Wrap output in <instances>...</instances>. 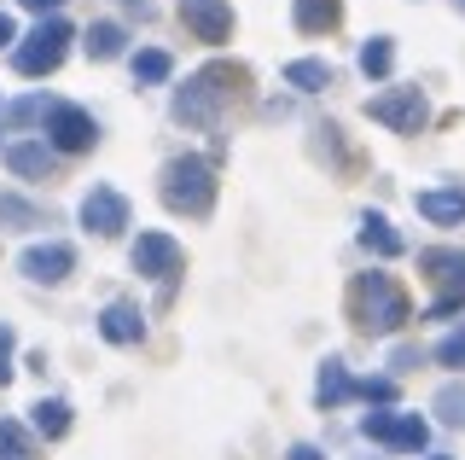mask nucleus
Listing matches in <instances>:
<instances>
[{
  "label": "nucleus",
  "instance_id": "nucleus-1",
  "mask_svg": "<svg viewBox=\"0 0 465 460\" xmlns=\"http://www.w3.org/2000/svg\"><path fill=\"white\" fill-rule=\"evenodd\" d=\"M349 315H355L367 333H396L407 321V297H401V285L390 275H361L349 285Z\"/></svg>",
  "mask_w": 465,
  "mask_h": 460
},
{
  "label": "nucleus",
  "instance_id": "nucleus-2",
  "mask_svg": "<svg viewBox=\"0 0 465 460\" xmlns=\"http://www.w3.org/2000/svg\"><path fill=\"white\" fill-rule=\"evenodd\" d=\"M232 82H244V70L210 65L203 76H193V88H181V99H174V117H181V123H210L215 111H222V99L232 94Z\"/></svg>",
  "mask_w": 465,
  "mask_h": 460
},
{
  "label": "nucleus",
  "instance_id": "nucleus-3",
  "mask_svg": "<svg viewBox=\"0 0 465 460\" xmlns=\"http://www.w3.org/2000/svg\"><path fill=\"white\" fill-rule=\"evenodd\" d=\"M163 198H169V210L203 215V210L215 205V181H210V169H203L198 157H174V164L163 169Z\"/></svg>",
  "mask_w": 465,
  "mask_h": 460
},
{
  "label": "nucleus",
  "instance_id": "nucleus-4",
  "mask_svg": "<svg viewBox=\"0 0 465 460\" xmlns=\"http://www.w3.org/2000/svg\"><path fill=\"white\" fill-rule=\"evenodd\" d=\"M64 41H70V24H64V18H47V24H41V30L18 47V53H12V65H18L24 76L58 70V59H64Z\"/></svg>",
  "mask_w": 465,
  "mask_h": 460
},
{
  "label": "nucleus",
  "instance_id": "nucleus-5",
  "mask_svg": "<svg viewBox=\"0 0 465 460\" xmlns=\"http://www.w3.org/2000/svg\"><path fill=\"white\" fill-rule=\"evenodd\" d=\"M367 111H372L378 123L401 128V135H419V128H425V94H419V88H401V94H378V99H367Z\"/></svg>",
  "mask_w": 465,
  "mask_h": 460
},
{
  "label": "nucleus",
  "instance_id": "nucleus-6",
  "mask_svg": "<svg viewBox=\"0 0 465 460\" xmlns=\"http://www.w3.org/2000/svg\"><path fill=\"white\" fill-rule=\"evenodd\" d=\"M181 24L193 30L198 41H227L232 35V6L227 0H181Z\"/></svg>",
  "mask_w": 465,
  "mask_h": 460
},
{
  "label": "nucleus",
  "instance_id": "nucleus-7",
  "mask_svg": "<svg viewBox=\"0 0 465 460\" xmlns=\"http://www.w3.org/2000/svg\"><path fill=\"white\" fill-rule=\"evenodd\" d=\"M47 135H53L64 152H87L99 128H94V117H87L82 105H47Z\"/></svg>",
  "mask_w": 465,
  "mask_h": 460
},
{
  "label": "nucleus",
  "instance_id": "nucleus-8",
  "mask_svg": "<svg viewBox=\"0 0 465 460\" xmlns=\"http://www.w3.org/2000/svg\"><path fill=\"white\" fill-rule=\"evenodd\" d=\"M419 263H425V268H430V280H436V285L448 292L442 304H436V315L460 309V304H465V256H460V251H425Z\"/></svg>",
  "mask_w": 465,
  "mask_h": 460
},
{
  "label": "nucleus",
  "instance_id": "nucleus-9",
  "mask_svg": "<svg viewBox=\"0 0 465 460\" xmlns=\"http://www.w3.org/2000/svg\"><path fill=\"white\" fill-rule=\"evenodd\" d=\"M134 268H140V275H152V280H174V275H181V245H174L169 234H140Z\"/></svg>",
  "mask_w": 465,
  "mask_h": 460
},
{
  "label": "nucleus",
  "instance_id": "nucleus-10",
  "mask_svg": "<svg viewBox=\"0 0 465 460\" xmlns=\"http://www.w3.org/2000/svg\"><path fill=\"white\" fill-rule=\"evenodd\" d=\"M82 222L99 227V234H116V227H128V198L111 193V186H94L87 205H82Z\"/></svg>",
  "mask_w": 465,
  "mask_h": 460
},
{
  "label": "nucleus",
  "instance_id": "nucleus-11",
  "mask_svg": "<svg viewBox=\"0 0 465 460\" xmlns=\"http://www.w3.org/2000/svg\"><path fill=\"white\" fill-rule=\"evenodd\" d=\"M70 263H76V256H70V245H35V251L24 256V275H29V280H64Z\"/></svg>",
  "mask_w": 465,
  "mask_h": 460
},
{
  "label": "nucleus",
  "instance_id": "nucleus-12",
  "mask_svg": "<svg viewBox=\"0 0 465 460\" xmlns=\"http://www.w3.org/2000/svg\"><path fill=\"white\" fill-rule=\"evenodd\" d=\"M367 437H384V443H396V449H419V443H425V420H390V414H372Z\"/></svg>",
  "mask_w": 465,
  "mask_h": 460
},
{
  "label": "nucleus",
  "instance_id": "nucleus-13",
  "mask_svg": "<svg viewBox=\"0 0 465 460\" xmlns=\"http://www.w3.org/2000/svg\"><path fill=\"white\" fill-rule=\"evenodd\" d=\"M338 18H343V0H297V30L302 35L338 30Z\"/></svg>",
  "mask_w": 465,
  "mask_h": 460
},
{
  "label": "nucleus",
  "instance_id": "nucleus-14",
  "mask_svg": "<svg viewBox=\"0 0 465 460\" xmlns=\"http://www.w3.org/2000/svg\"><path fill=\"white\" fill-rule=\"evenodd\" d=\"M99 333H105L111 344H134V338H140V315L128 309V304H111L105 321H99Z\"/></svg>",
  "mask_w": 465,
  "mask_h": 460
},
{
  "label": "nucleus",
  "instance_id": "nucleus-15",
  "mask_svg": "<svg viewBox=\"0 0 465 460\" xmlns=\"http://www.w3.org/2000/svg\"><path fill=\"white\" fill-rule=\"evenodd\" d=\"M419 215H430V222H460L465 215V193H419Z\"/></svg>",
  "mask_w": 465,
  "mask_h": 460
},
{
  "label": "nucleus",
  "instance_id": "nucleus-16",
  "mask_svg": "<svg viewBox=\"0 0 465 460\" xmlns=\"http://www.w3.org/2000/svg\"><path fill=\"white\" fill-rule=\"evenodd\" d=\"M285 82H291V88H302V94H314V88H326V82H331V70L320 65V59H297V65H285Z\"/></svg>",
  "mask_w": 465,
  "mask_h": 460
},
{
  "label": "nucleus",
  "instance_id": "nucleus-17",
  "mask_svg": "<svg viewBox=\"0 0 465 460\" xmlns=\"http://www.w3.org/2000/svg\"><path fill=\"white\" fill-rule=\"evenodd\" d=\"M6 164L18 169V175H47V169H53V152L47 146H12Z\"/></svg>",
  "mask_w": 465,
  "mask_h": 460
},
{
  "label": "nucleus",
  "instance_id": "nucleus-18",
  "mask_svg": "<svg viewBox=\"0 0 465 460\" xmlns=\"http://www.w3.org/2000/svg\"><path fill=\"white\" fill-rule=\"evenodd\" d=\"M361 239H367V251H378V256H401V239L390 234L384 215H367V234H361Z\"/></svg>",
  "mask_w": 465,
  "mask_h": 460
},
{
  "label": "nucleus",
  "instance_id": "nucleus-19",
  "mask_svg": "<svg viewBox=\"0 0 465 460\" xmlns=\"http://www.w3.org/2000/svg\"><path fill=\"white\" fill-rule=\"evenodd\" d=\"M87 53H94V59H116V53H123V30H116V24H94V30H87Z\"/></svg>",
  "mask_w": 465,
  "mask_h": 460
},
{
  "label": "nucleus",
  "instance_id": "nucleus-20",
  "mask_svg": "<svg viewBox=\"0 0 465 460\" xmlns=\"http://www.w3.org/2000/svg\"><path fill=\"white\" fill-rule=\"evenodd\" d=\"M390 65H396V47H390V41H367V47H361V70H367V76H390Z\"/></svg>",
  "mask_w": 465,
  "mask_h": 460
},
{
  "label": "nucleus",
  "instance_id": "nucleus-21",
  "mask_svg": "<svg viewBox=\"0 0 465 460\" xmlns=\"http://www.w3.org/2000/svg\"><path fill=\"white\" fill-rule=\"evenodd\" d=\"M355 385H349V373L338 367V362H326V373H320V402H343Z\"/></svg>",
  "mask_w": 465,
  "mask_h": 460
},
{
  "label": "nucleus",
  "instance_id": "nucleus-22",
  "mask_svg": "<svg viewBox=\"0 0 465 460\" xmlns=\"http://www.w3.org/2000/svg\"><path fill=\"white\" fill-rule=\"evenodd\" d=\"M0 455H6V460H29V455H35V449H29V437H24V425L0 420Z\"/></svg>",
  "mask_w": 465,
  "mask_h": 460
},
{
  "label": "nucleus",
  "instance_id": "nucleus-23",
  "mask_svg": "<svg viewBox=\"0 0 465 460\" xmlns=\"http://www.w3.org/2000/svg\"><path fill=\"white\" fill-rule=\"evenodd\" d=\"M35 425L47 431V437H64V425H70V408H64V402H41V408H35Z\"/></svg>",
  "mask_w": 465,
  "mask_h": 460
},
{
  "label": "nucleus",
  "instance_id": "nucleus-24",
  "mask_svg": "<svg viewBox=\"0 0 465 460\" xmlns=\"http://www.w3.org/2000/svg\"><path fill=\"white\" fill-rule=\"evenodd\" d=\"M169 70H174V65H169V53H157V47H152V53H140V59H134V76H140V82H163Z\"/></svg>",
  "mask_w": 465,
  "mask_h": 460
},
{
  "label": "nucleus",
  "instance_id": "nucleus-25",
  "mask_svg": "<svg viewBox=\"0 0 465 460\" xmlns=\"http://www.w3.org/2000/svg\"><path fill=\"white\" fill-rule=\"evenodd\" d=\"M436 362H442V367H465V333H454V338H448L442 350H436Z\"/></svg>",
  "mask_w": 465,
  "mask_h": 460
},
{
  "label": "nucleus",
  "instance_id": "nucleus-26",
  "mask_svg": "<svg viewBox=\"0 0 465 460\" xmlns=\"http://www.w3.org/2000/svg\"><path fill=\"white\" fill-rule=\"evenodd\" d=\"M442 408H448V420H465V391H442Z\"/></svg>",
  "mask_w": 465,
  "mask_h": 460
},
{
  "label": "nucleus",
  "instance_id": "nucleus-27",
  "mask_svg": "<svg viewBox=\"0 0 465 460\" xmlns=\"http://www.w3.org/2000/svg\"><path fill=\"white\" fill-rule=\"evenodd\" d=\"M6 362H12V333H6V326H0V385H6V373H12Z\"/></svg>",
  "mask_w": 465,
  "mask_h": 460
},
{
  "label": "nucleus",
  "instance_id": "nucleus-28",
  "mask_svg": "<svg viewBox=\"0 0 465 460\" xmlns=\"http://www.w3.org/2000/svg\"><path fill=\"white\" fill-rule=\"evenodd\" d=\"M6 41H12V18H6V12H0V47H6Z\"/></svg>",
  "mask_w": 465,
  "mask_h": 460
},
{
  "label": "nucleus",
  "instance_id": "nucleus-29",
  "mask_svg": "<svg viewBox=\"0 0 465 460\" xmlns=\"http://www.w3.org/2000/svg\"><path fill=\"white\" fill-rule=\"evenodd\" d=\"M24 6H29V12H53L58 0H24Z\"/></svg>",
  "mask_w": 465,
  "mask_h": 460
},
{
  "label": "nucleus",
  "instance_id": "nucleus-30",
  "mask_svg": "<svg viewBox=\"0 0 465 460\" xmlns=\"http://www.w3.org/2000/svg\"><path fill=\"white\" fill-rule=\"evenodd\" d=\"M291 460H320V455L314 449H291Z\"/></svg>",
  "mask_w": 465,
  "mask_h": 460
},
{
  "label": "nucleus",
  "instance_id": "nucleus-31",
  "mask_svg": "<svg viewBox=\"0 0 465 460\" xmlns=\"http://www.w3.org/2000/svg\"><path fill=\"white\" fill-rule=\"evenodd\" d=\"M460 6H465V0H460Z\"/></svg>",
  "mask_w": 465,
  "mask_h": 460
}]
</instances>
